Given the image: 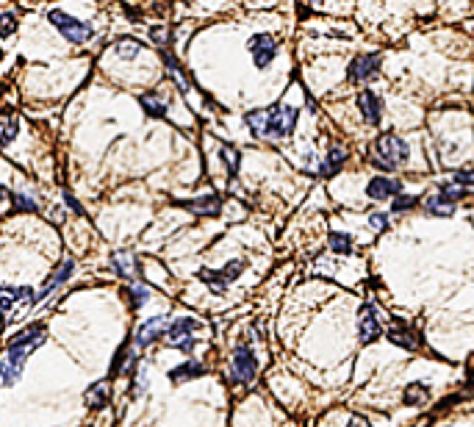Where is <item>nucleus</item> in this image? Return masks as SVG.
<instances>
[{
	"mask_svg": "<svg viewBox=\"0 0 474 427\" xmlns=\"http://www.w3.org/2000/svg\"><path fill=\"white\" fill-rule=\"evenodd\" d=\"M45 336H47L45 325H28V327H23V330L12 338V347H9V352H6V358L0 361V386L9 389V386H14V383H20L28 355L45 344Z\"/></svg>",
	"mask_w": 474,
	"mask_h": 427,
	"instance_id": "1",
	"label": "nucleus"
},
{
	"mask_svg": "<svg viewBox=\"0 0 474 427\" xmlns=\"http://www.w3.org/2000/svg\"><path fill=\"white\" fill-rule=\"evenodd\" d=\"M247 125L255 136H272V139H286L294 133L297 125V111L289 106H269L247 114Z\"/></svg>",
	"mask_w": 474,
	"mask_h": 427,
	"instance_id": "2",
	"label": "nucleus"
},
{
	"mask_svg": "<svg viewBox=\"0 0 474 427\" xmlns=\"http://www.w3.org/2000/svg\"><path fill=\"white\" fill-rule=\"evenodd\" d=\"M405 159H408V145H405V141H402L399 136H394V133H383V136L375 141V164L383 167L386 172L396 170Z\"/></svg>",
	"mask_w": 474,
	"mask_h": 427,
	"instance_id": "3",
	"label": "nucleus"
},
{
	"mask_svg": "<svg viewBox=\"0 0 474 427\" xmlns=\"http://www.w3.org/2000/svg\"><path fill=\"white\" fill-rule=\"evenodd\" d=\"M50 23L58 28V34H61L64 39H70V42H75V45H84V42H89V39L95 36L92 25H86V23L70 17V14H64L61 9H53V12H50Z\"/></svg>",
	"mask_w": 474,
	"mask_h": 427,
	"instance_id": "4",
	"label": "nucleus"
},
{
	"mask_svg": "<svg viewBox=\"0 0 474 427\" xmlns=\"http://www.w3.org/2000/svg\"><path fill=\"white\" fill-rule=\"evenodd\" d=\"M194 330H197V319H191V316H178V319L169 322V327H167V341H169L172 347H178V349H183V352H191L194 344H197V338L191 336Z\"/></svg>",
	"mask_w": 474,
	"mask_h": 427,
	"instance_id": "5",
	"label": "nucleus"
},
{
	"mask_svg": "<svg viewBox=\"0 0 474 427\" xmlns=\"http://www.w3.org/2000/svg\"><path fill=\"white\" fill-rule=\"evenodd\" d=\"M34 303H36V295L28 286H0V314H12Z\"/></svg>",
	"mask_w": 474,
	"mask_h": 427,
	"instance_id": "6",
	"label": "nucleus"
},
{
	"mask_svg": "<svg viewBox=\"0 0 474 427\" xmlns=\"http://www.w3.org/2000/svg\"><path fill=\"white\" fill-rule=\"evenodd\" d=\"M241 269H244V264H241V261H230V264H228V266H225L222 272H211V269H202V272H200V277H202V280H206V283H209V286H211V292L222 295V292L228 289V283L239 277V272H241Z\"/></svg>",
	"mask_w": 474,
	"mask_h": 427,
	"instance_id": "7",
	"label": "nucleus"
},
{
	"mask_svg": "<svg viewBox=\"0 0 474 427\" xmlns=\"http://www.w3.org/2000/svg\"><path fill=\"white\" fill-rule=\"evenodd\" d=\"M250 53H252V61H255V67L258 69H263V67H269V61L275 58V53H278V45H275V39L269 36V34H255L252 39H250Z\"/></svg>",
	"mask_w": 474,
	"mask_h": 427,
	"instance_id": "8",
	"label": "nucleus"
},
{
	"mask_svg": "<svg viewBox=\"0 0 474 427\" xmlns=\"http://www.w3.org/2000/svg\"><path fill=\"white\" fill-rule=\"evenodd\" d=\"M258 372V364H255V355L247 349V347H239L233 352V369H230V378L239 380V383H250Z\"/></svg>",
	"mask_w": 474,
	"mask_h": 427,
	"instance_id": "9",
	"label": "nucleus"
},
{
	"mask_svg": "<svg viewBox=\"0 0 474 427\" xmlns=\"http://www.w3.org/2000/svg\"><path fill=\"white\" fill-rule=\"evenodd\" d=\"M380 69V56L377 53H366V56H358L353 64H350V81L361 84V81H369L375 73Z\"/></svg>",
	"mask_w": 474,
	"mask_h": 427,
	"instance_id": "10",
	"label": "nucleus"
},
{
	"mask_svg": "<svg viewBox=\"0 0 474 427\" xmlns=\"http://www.w3.org/2000/svg\"><path fill=\"white\" fill-rule=\"evenodd\" d=\"M167 327H169L167 316H153V319H147V322L139 327V333H137V349H145V347H147L150 341H156Z\"/></svg>",
	"mask_w": 474,
	"mask_h": 427,
	"instance_id": "11",
	"label": "nucleus"
},
{
	"mask_svg": "<svg viewBox=\"0 0 474 427\" xmlns=\"http://www.w3.org/2000/svg\"><path fill=\"white\" fill-rule=\"evenodd\" d=\"M73 269H75V261H73V258H67V261H61V264L56 266V272H53V275H50V277L45 280V286H42V292L36 295V303H39V300H45V297H47V295H50L53 289H58V286H61V283H64L67 277H70V275H73Z\"/></svg>",
	"mask_w": 474,
	"mask_h": 427,
	"instance_id": "12",
	"label": "nucleus"
},
{
	"mask_svg": "<svg viewBox=\"0 0 474 427\" xmlns=\"http://www.w3.org/2000/svg\"><path fill=\"white\" fill-rule=\"evenodd\" d=\"M380 322H377V314L372 305H364L361 314H358V333H361V341H375L380 336Z\"/></svg>",
	"mask_w": 474,
	"mask_h": 427,
	"instance_id": "13",
	"label": "nucleus"
},
{
	"mask_svg": "<svg viewBox=\"0 0 474 427\" xmlns=\"http://www.w3.org/2000/svg\"><path fill=\"white\" fill-rule=\"evenodd\" d=\"M111 266L122 275V277H137L139 275V264H137V255H133L130 250H119V253H114L111 255Z\"/></svg>",
	"mask_w": 474,
	"mask_h": 427,
	"instance_id": "14",
	"label": "nucleus"
},
{
	"mask_svg": "<svg viewBox=\"0 0 474 427\" xmlns=\"http://www.w3.org/2000/svg\"><path fill=\"white\" fill-rule=\"evenodd\" d=\"M194 214H200V217H217L220 214V197L217 194H209V197H200V200H186V203H178Z\"/></svg>",
	"mask_w": 474,
	"mask_h": 427,
	"instance_id": "15",
	"label": "nucleus"
},
{
	"mask_svg": "<svg viewBox=\"0 0 474 427\" xmlns=\"http://www.w3.org/2000/svg\"><path fill=\"white\" fill-rule=\"evenodd\" d=\"M358 108H361V114L366 117V122L369 125H377L380 122V100H377V95L375 92H361L358 95Z\"/></svg>",
	"mask_w": 474,
	"mask_h": 427,
	"instance_id": "16",
	"label": "nucleus"
},
{
	"mask_svg": "<svg viewBox=\"0 0 474 427\" xmlns=\"http://www.w3.org/2000/svg\"><path fill=\"white\" fill-rule=\"evenodd\" d=\"M366 194H369L372 200H388V197L399 194V183L391 181V178H375V181L369 183Z\"/></svg>",
	"mask_w": 474,
	"mask_h": 427,
	"instance_id": "17",
	"label": "nucleus"
},
{
	"mask_svg": "<svg viewBox=\"0 0 474 427\" xmlns=\"http://www.w3.org/2000/svg\"><path fill=\"white\" fill-rule=\"evenodd\" d=\"M202 372H206V367H202V364L186 361V364H180V367H175V369L169 372V380H172V383H186V380H191V378H200Z\"/></svg>",
	"mask_w": 474,
	"mask_h": 427,
	"instance_id": "18",
	"label": "nucleus"
},
{
	"mask_svg": "<svg viewBox=\"0 0 474 427\" xmlns=\"http://www.w3.org/2000/svg\"><path fill=\"white\" fill-rule=\"evenodd\" d=\"M344 159H347V150L342 148V145H333L330 148V156H327V161L319 167V175H324V178H330L338 167H342L344 164Z\"/></svg>",
	"mask_w": 474,
	"mask_h": 427,
	"instance_id": "19",
	"label": "nucleus"
},
{
	"mask_svg": "<svg viewBox=\"0 0 474 427\" xmlns=\"http://www.w3.org/2000/svg\"><path fill=\"white\" fill-rule=\"evenodd\" d=\"M427 214H433V217H452V214H455V205H452V200L436 194V197L427 200Z\"/></svg>",
	"mask_w": 474,
	"mask_h": 427,
	"instance_id": "20",
	"label": "nucleus"
},
{
	"mask_svg": "<svg viewBox=\"0 0 474 427\" xmlns=\"http://www.w3.org/2000/svg\"><path fill=\"white\" fill-rule=\"evenodd\" d=\"M388 338H391L394 344L405 347V349H419V338H416V333L405 330V327H394V330H388Z\"/></svg>",
	"mask_w": 474,
	"mask_h": 427,
	"instance_id": "21",
	"label": "nucleus"
},
{
	"mask_svg": "<svg viewBox=\"0 0 474 427\" xmlns=\"http://www.w3.org/2000/svg\"><path fill=\"white\" fill-rule=\"evenodd\" d=\"M86 402H89L92 408H103V405H108V383H97V386H92V389L86 391Z\"/></svg>",
	"mask_w": 474,
	"mask_h": 427,
	"instance_id": "22",
	"label": "nucleus"
},
{
	"mask_svg": "<svg viewBox=\"0 0 474 427\" xmlns=\"http://www.w3.org/2000/svg\"><path fill=\"white\" fill-rule=\"evenodd\" d=\"M142 108H145L150 117H164V114H167V103H164L158 95H142Z\"/></svg>",
	"mask_w": 474,
	"mask_h": 427,
	"instance_id": "23",
	"label": "nucleus"
},
{
	"mask_svg": "<svg viewBox=\"0 0 474 427\" xmlns=\"http://www.w3.org/2000/svg\"><path fill=\"white\" fill-rule=\"evenodd\" d=\"M139 50H142V45H139L137 39H119V42H117V53H119V58H137Z\"/></svg>",
	"mask_w": 474,
	"mask_h": 427,
	"instance_id": "24",
	"label": "nucleus"
},
{
	"mask_svg": "<svg viewBox=\"0 0 474 427\" xmlns=\"http://www.w3.org/2000/svg\"><path fill=\"white\" fill-rule=\"evenodd\" d=\"M128 295H130V308H142L150 300V289L147 286H139V283H137V286H130Z\"/></svg>",
	"mask_w": 474,
	"mask_h": 427,
	"instance_id": "25",
	"label": "nucleus"
},
{
	"mask_svg": "<svg viewBox=\"0 0 474 427\" xmlns=\"http://www.w3.org/2000/svg\"><path fill=\"white\" fill-rule=\"evenodd\" d=\"M17 130H20V122H17V117H9V122L0 128V148H6V145H12V139L17 136Z\"/></svg>",
	"mask_w": 474,
	"mask_h": 427,
	"instance_id": "26",
	"label": "nucleus"
},
{
	"mask_svg": "<svg viewBox=\"0 0 474 427\" xmlns=\"http://www.w3.org/2000/svg\"><path fill=\"white\" fill-rule=\"evenodd\" d=\"M330 247H333L335 253L347 255V253H353V239H350L347 233H330Z\"/></svg>",
	"mask_w": 474,
	"mask_h": 427,
	"instance_id": "27",
	"label": "nucleus"
},
{
	"mask_svg": "<svg viewBox=\"0 0 474 427\" xmlns=\"http://www.w3.org/2000/svg\"><path fill=\"white\" fill-rule=\"evenodd\" d=\"M427 397H430L427 386H411L408 391H405V402H408V405H422Z\"/></svg>",
	"mask_w": 474,
	"mask_h": 427,
	"instance_id": "28",
	"label": "nucleus"
},
{
	"mask_svg": "<svg viewBox=\"0 0 474 427\" xmlns=\"http://www.w3.org/2000/svg\"><path fill=\"white\" fill-rule=\"evenodd\" d=\"M222 159H225V164H228L230 175H236V172H239V150L225 145V148H222Z\"/></svg>",
	"mask_w": 474,
	"mask_h": 427,
	"instance_id": "29",
	"label": "nucleus"
},
{
	"mask_svg": "<svg viewBox=\"0 0 474 427\" xmlns=\"http://www.w3.org/2000/svg\"><path fill=\"white\" fill-rule=\"evenodd\" d=\"M14 28H17L14 14H0V36H12Z\"/></svg>",
	"mask_w": 474,
	"mask_h": 427,
	"instance_id": "30",
	"label": "nucleus"
},
{
	"mask_svg": "<svg viewBox=\"0 0 474 427\" xmlns=\"http://www.w3.org/2000/svg\"><path fill=\"white\" fill-rule=\"evenodd\" d=\"M12 200H14L17 208H23V211H36V203H34L31 197H25V194H12Z\"/></svg>",
	"mask_w": 474,
	"mask_h": 427,
	"instance_id": "31",
	"label": "nucleus"
},
{
	"mask_svg": "<svg viewBox=\"0 0 474 427\" xmlns=\"http://www.w3.org/2000/svg\"><path fill=\"white\" fill-rule=\"evenodd\" d=\"M369 222H372L375 231H386L388 228V214H372Z\"/></svg>",
	"mask_w": 474,
	"mask_h": 427,
	"instance_id": "32",
	"label": "nucleus"
},
{
	"mask_svg": "<svg viewBox=\"0 0 474 427\" xmlns=\"http://www.w3.org/2000/svg\"><path fill=\"white\" fill-rule=\"evenodd\" d=\"M416 205V197H396L394 200V211H408Z\"/></svg>",
	"mask_w": 474,
	"mask_h": 427,
	"instance_id": "33",
	"label": "nucleus"
},
{
	"mask_svg": "<svg viewBox=\"0 0 474 427\" xmlns=\"http://www.w3.org/2000/svg\"><path fill=\"white\" fill-rule=\"evenodd\" d=\"M145 389H147V375H145V372H142V375H139V378H137V389H133V394H142V391H145Z\"/></svg>",
	"mask_w": 474,
	"mask_h": 427,
	"instance_id": "34",
	"label": "nucleus"
},
{
	"mask_svg": "<svg viewBox=\"0 0 474 427\" xmlns=\"http://www.w3.org/2000/svg\"><path fill=\"white\" fill-rule=\"evenodd\" d=\"M347 427H369V422H366V419H364V416H353V419H350V424H347Z\"/></svg>",
	"mask_w": 474,
	"mask_h": 427,
	"instance_id": "35",
	"label": "nucleus"
},
{
	"mask_svg": "<svg viewBox=\"0 0 474 427\" xmlns=\"http://www.w3.org/2000/svg\"><path fill=\"white\" fill-rule=\"evenodd\" d=\"M64 197H67V203H70V205H73V211H78V214H81V205H78V200H75L73 194H64Z\"/></svg>",
	"mask_w": 474,
	"mask_h": 427,
	"instance_id": "36",
	"label": "nucleus"
},
{
	"mask_svg": "<svg viewBox=\"0 0 474 427\" xmlns=\"http://www.w3.org/2000/svg\"><path fill=\"white\" fill-rule=\"evenodd\" d=\"M150 36H153L156 42H164V39H167V34H164V31H158V28H156V31H150Z\"/></svg>",
	"mask_w": 474,
	"mask_h": 427,
	"instance_id": "37",
	"label": "nucleus"
},
{
	"mask_svg": "<svg viewBox=\"0 0 474 427\" xmlns=\"http://www.w3.org/2000/svg\"><path fill=\"white\" fill-rule=\"evenodd\" d=\"M0 197H12V194H9V189H3V186H0Z\"/></svg>",
	"mask_w": 474,
	"mask_h": 427,
	"instance_id": "38",
	"label": "nucleus"
}]
</instances>
